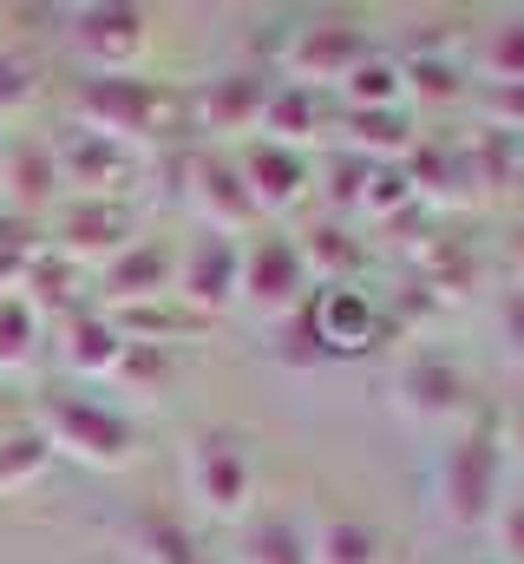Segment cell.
Listing matches in <instances>:
<instances>
[{
  "instance_id": "1",
  "label": "cell",
  "mask_w": 524,
  "mask_h": 564,
  "mask_svg": "<svg viewBox=\"0 0 524 564\" xmlns=\"http://www.w3.org/2000/svg\"><path fill=\"white\" fill-rule=\"evenodd\" d=\"M505 466H512L505 459V426L492 414H472L433 459V519L459 539L492 532V519L505 506Z\"/></svg>"
},
{
  "instance_id": "2",
  "label": "cell",
  "mask_w": 524,
  "mask_h": 564,
  "mask_svg": "<svg viewBox=\"0 0 524 564\" xmlns=\"http://www.w3.org/2000/svg\"><path fill=\"white\" fill-rule=\"evenodd\" d=\"M40 440L53 446V459H79L92 473H125L131 459L144 453V426L131 421L119 401L106 394H86V388H46L33 394V414Z\"/></svg>"
},
{
  "instance_id": "3",
  "label": "cell",
  "mask_w": 524,
  "mask_h": 564,
  "mask_svg": "<svg viewBox=\"0 0 524 564\" xmlns=\"http://www.w3.org/2000/svg\"><path fill=\"white\" fill-rule=\"evenodd\" d=\"M73 119L106 132V139L131 144H164L190 132V93L164 86V79H144V73H125V79H79L73 93Z\"/></svg>"
},
{
  "instance_id": "4",
  "label": "cell",
  "mask_w": 524,
  "mask_h": 564,
  "mask_svg": "<svg viewBox=\"0 0 524 564\" xmlns=\"http://www.w3.org/2000/svg\"><path fill=\"white\" fill-rule=\"evenodd\" d=\"M184 492L204 519L217 525H243L256 512V453H250V433L243 426H197L190 446H184Z\"/></svg>"
},
{
  "instance_id": "5",
  "label": "cell",
  "mask_w": 524,
  "mask_h": 564,
  "mask_svg": "<svg viewBox=\"0 0 524 564\" xmlns=\"http://www.w3.org/2000/svg\"><path fill=\"white\" fill-rule=\"evenodd\" d=\"M295 315H302L321 361H361L387 335V308H381V295L368 282H315Z\"/></svg>"
},
{
  "instance_id": "6",
  "label": "cell",
  "mask_w": 524,
  "mask_h": 564,
  "mask_svg": "<svg viewBox=\"0 0 524 564\" xmlns=\"http://www.w3.org/2000/svg\"><path fill=\"white\" fill-rule=\"evenodd\" d=\"M374 53V33L354 20V13H315L302 20L288 40H282V73L288 86H308V93H341V79Z\"/></svg>"
},
{
  "instance_id": "7",
  "label": "cell",
  "mask_w": 524,
  "mask_h": 564,
  "mask_svg": "<svg viewBox=\"0 0 524 564\" xmlns=\"http://www.w3.org/2000/svg\"><path fill=\"white\" fill-rule=\"evenodd\" d=\"M46 144H53V164H59L66 197H125L131 204L138 184H144V151L106 139V132H92L79 119H66L59 132H46Z\"/></svg>"
},
{
  "instance_id": "8",
  "label": "cell",
  "mask_w": 524,
  "mask_h": 564,
  "mask_svg": "<svg viewBox=\"0 0 524 564\" xmlns=\"http://www.w3.org/2000/svg\"><path fill=\"white\" fill-rule=\"evenodd\" d=\"M138 237V204L125 197H59V210L46 217V250H59L79 270H106Z\"/></svg>"
},
{
  "instance_id": "9",
  "label": "cell",
  "mask_w": 524,
  "mask_h": 564,
  "mask_svg": "<svg viewBox=\"0 0 524 564\" xmlns=\"http://www.w3.org/2000/svg\"><path fill=\"white\" fill-rule=\"evenodd\" d=\"M393 414L406 426H452L472 414V375L459 368V355L419 341L400 355L393 368Z\"/></svg>"
},
{
  "instance_id": "10",
  "label": "cell",
  "mask_w": 524,
  "mask_h": 564,
  "mask_svg": "<svg viewBox=\"0 0 524 564\" xmlns=\"http://www.w3.org/2000/svg\"><path fill=\"white\" fill-rule=\"evenodd\" d=\"M66 40L92 79H125L151 53V13L125 7V0H92V7L66 13Z\"/></svg>"
},
{
  "instance_id": "11",
  "label": "cell",
  "mask_w": 524,
  "mask_h": 564,
  "mask_svg": "<svg viewBox=\"0 0 524 564\" xmlns=\"http://www.w3.org/2000/svg\"><path fill=\"white\" fill-rule=\"evenodd\" d=\"M308 270H302V250H295V237L288 230H256L250 243H243V282H237V302L256 315L262 328H275V322H288L302 302H308Z\"/></svg>"
},
{
  "instance_id": "12",
  "label": "cell",
  "mask_w": 524,
  "mask_h": 564,
  "mask_svg": "<svg viewBox=\"0 0 524 564\" xmlns=\"http://www.w3.org/2000/svg\"><path fill=\"white\" fill-rule=\"evenodd\" d=\"M269 93H275V73L262 66H223L210 79L190 86V126L204 139L230 144V139H262V112H269Z\"/></svg>"
},
{
  "instance_id": "13",
  "label": "cell",
  "mask_w": 524,
  "mask_h": 564,
  "mask_svg": "<svg viewBox=\"0 0 524 564\" xmlns=\"http://www.w3.org/2000/svg\"><path fill=\"white\" fill-rule=\"evenodd\" d=\"M184 204H190L197 224L217 230V237H237V230L256 224V197H250V184H243V164H237V151H223V144L184 151Z\"/></svg>"
},
{
  "instance_id": "14",
  "label": "cell",
  "mask_w": 524,
  "mask_h": 564,
  "mask_svg": "<svg viewBox=\"0 0 524 564\" xmlns=\"http://www.w3.org/2000/svg\"><path fill=\"white\" fill-rule=\"evenodd\" d=\"M237 282H243V237H217V230H197L184 250H177V302L210 322L237 302Z\"/></svg>"
},
{
  "instance_id": "15",
  "label": "cell",
  "mask_w": 524,
  "mask_h": 564,
  "mask_svg": "<svg viewBox=\"0 0 524 564\" xmlns=\"http://www.w3.org/2000/svg\"><path fill=\"white\" fill-rule=\"evenodd\" d=\"M66 197L59 184V164H53V144L46 139H0V210L13 217H53Z\"/></svg>"
},
{
  "instance_id": "16",
  "label": "cell",
  "mask_w": 524,
  "mask_h": 564,
  "mask_svg": "<svg viewBox=\"0 0 524 564\" xmlns=\"http://www.w3.org/2000/svg\"><path fill=\"white\" fill-rule=\"evenodd\" d=\"M485 282V250L472 237H452V230H433L413 243V289H426V302L452 308V302H472Z\"/></svg>"
},
{
  "instance_id": "17",
  "label": "cell",
  "mask_w": 524,
  "mask_h": 564,
  "mask_svg": "<svg viewBox=\"0 0 524 564\" xmlns=\"http://www.w3.org/2000/svg\"><path fill=\"white\" fill-rule=\"evenodd\" d=\"M237 164H243V184H250V197H256V217H288V210L315 191V164H308L302 151H288V144L250 139L237 151Z\"/></svg>"
},
{
  "instance_id": "18",
  "label": "cell",
  "mask_w": 524,
  "mask_h": 564,
  "mask_svg": "<svg viewBox=\"0 0 524 564\" xmlns=\"http://www.w3.org/2000/svg\"><path fill=\"white\" fill-rule=\"evenodd\" d=\"M157 295H177V250L164 237H138L125 257L99 270V308H138Z\"/></svg>"
},
{
  "instance_id": "19",
  "label": "cell",
  "mask_w": 524,
  "mask_h": 564,
  "mask_svg": "<svg viewBox=\"0 0 524 564\" xmlns=\"http://www.w3.org/2000/svg\"><path fill=\"white\" fill-rule=\"evenodd\" d=\"M53 355H59V368L73 375V381H112V368H119V355H125V335H119V322L99 308V302H86V308H73L66 322H53Z\"/></svg>"
},
{
  "instance_id": "20",
  "label": "cell",
  "mask_w": 524,
  "mask_h": 564,
  "mask_svg": "<svg viewBox=\"0 0 524 564\" xmlns=\"http://www.w3.org/2000/svg\"><path fill=\"white\" fill-rule=\"evenodd\" d=\"M406 177L419 191L426 210H446V204H479V171H472V151L466 144H446V139H419L413 158H406Z\"/></svg>"
},
{
  "instance_id": "21",
  "label": "cell",
  "mask_w": 524,
  "mask_h": 564,
  "mask_svg": "<svg viewBox=\"0 0 524 564\" xmlns=\"http://www.w3.org/2000/svg\"><path fill=\"white\" fill-rule=\"evenodd\" d=\"M295 237V250H302V270L308 282H354L361 270V257H368V243H361V230L348 224V217H315V224H302V230H288Z\"/></svg>"
},
{
  "instance_id": "22",
  "label": "cell",
  "mask_w": 524,
  "mask_h": 564,
  "mask_svg": "<svg viewBox=\"0 0 524 564\" xmlns=\"http://www.w3.org/2000/svg\"><path fill=\"white\" fill-rule=\"evenodd\" d=\"M125 539L138 552V564H210L197 532H190V519L171 512V506H138L125 519Z\"/></svg>"
},
{
  "instance_id": "23",
  "label": "cell",
  "mask_w": 524,
  "mask_h": 564,
  "mask_svg": "<svg viewBox=\"0 0 524 564\" xmlns=\"http://www.w3.org/2000/svg\"><path fill=\"white\" fill-rule=\"evenodd\" d=\"M237 564H315V539L295 512H250L237 532Z\"/></svg>"
},
{
  "instance_id": "24",
  "label": "cell",
  "mask_w": 524,
  "mask_h": 564,
  "mask_svg": "<svg viewBox=\"0 0 524 564\" xmlns=\"http://www.w3.org/2000/svg\"><path fill=\"white\" fill-rule=\"evenodd\" d=\"M341 139L354 158H368V164H406L413 158V112L406 106H387V112H341Z\"/></svg>"
},
{
  "instance_id": "25",
  "label": "cell",
  "mask_w": 524,
  "mask_h": 564,
  "mask_svg": "<svg viewBox=\"0 0 524 564\" xmlns=\"http://www.w3.org/2000/svg\"><path fill=\"white\" fill-rule=\"evenodd\" d=\"M20 295H26L46 322H66L73 308H86V270L40 243V250H33V263H26V276H20Z\"/></svg>"
},
{
  "instance_id": "26",
  "label": "cell",
  "mask_w": 524,
  "mask_h": 564,
  "mask_svg": "<svg viewBox=\"0 0 524 564\" xmlns=\"http://www.w3.org/2000/svg\"><path fill=\"white\" fill-rule=\"evenodd\" d=\"M308 539H315V564H387L381 525L361 512H321L308 525Z\"/></svg>"
},
{
  "instance_id": "27",
  "label": "cell",
  "mask_w": 524,
  "mask_h": 564,
  "mask_svg": "<svg viewBox=\"0 0 524 564\" xmlns=\"http://www.w3.org/2000/svg\"><path fill=\"white\" fill-rule=\"evenodd\" d=\"M177 375H184V348L125 341V355H119V368H112L106 388H119V394H131V401H164V394L177 388Z\"/></svg>"
},
{
  "instance_id": "28",
  "label": "cell",
  "mask_w": 524,
  "mask_h": 564,
  "mask_svg": "<svg viewBox=\"0 0 524 564\" xmlns=\"http://www.w3.org/2000/svg\"><path fill=\"white\" fill-rule=\"evenodd\" d=\"M262 139H269V144H288V151L315 144V139H321V93L275 79V93H269V112H262Z\"/></svg>"
},
{
  "instance_id": "29",
  "label": "cell",
  "mask_w": 524,
  "mask_h": 564,
  "mask_svg": "<svg viewBox=\"0 0 524 564\" xmlns=\"http://www.w3.org/2000/svg\"><path fill=\"white\" fill-rule=\"evenodd\" d=\"M387 106H406V66L374 46V53L341 79V112H387Z\"/></svg>"
},
{
  "instance_id": "30",
  "label": "cell",
  "mask_w": 524,
  "mask_h": 564,
  "mask_svg": "<svg viewBox=\"0 0 524 564\" xmlns=\"http://www.w3.org/2000/svg\"><path fill=\"white\" fill-rule=\"evenodd\" d=\"M400 66H406V112H413V106H433V112H439V106H459V99H466V66H459L452 53H426V46H419V53H406Z\"/></svg>"
},
{
  "instance_id": "31",
  "label": "cell",
  "mask_w": 524,
  "mask_h": 564,
  "mask_svg": "<svg viewBox=\"0 0 524 564\" xmlns=\"http://www.w3.org/2000/svg\"><path fill=\"white\" fill-rule=\"evenodd\" d=\"M46 348V315L26 295H0V381H13L20 368H33Z\"/></svg>"
},
{
  "instance_id": "32",
  "label": "cell",
  "mask_w": 524,
  "mask_h": 564,
  "mask_svg": "<svg viewBox=\"0 0 524 564\" xmlns=\"http://www.w3.org/2000/svg\"><path fill=\"white\" fill-rule=\"evenodd\" d=\"M46 466H53V446L40 440V426H33V421H20V426H7V433H0V499L26 492Z\"/></svg>"
},
{
  "instance_id": "33",
  "label": "cell",
  "mask_w": 524,
  "mask_h": 564,
  "mask_svg": "<svg viewBox=\"0 0 524 564\" xmlns=\"http://www.w3.org/2000/svg\"><path fill=\"white\" fill-rule=\"evenodd\" d=\"M485 86H524V7L499 13L485 33Z\"/></svg>"
},
{
  "instance_id": "34",
  "label": "cell",
  "mask_w": 524,
  "mask_h": 564,
  "mask_svg": "<svg viewBox=\"0 0 524 564\" xmlns=\"http://www.w3.org/2000/svg\"><path fill=\"white\" fill-rule=\"evenodd\" d=\"M40 53L26 46H0V126H13L33 99H40Z\"/></svg>"
},
{
  "instance_id": "35",
  "label": "cell",
  "mask_w": 524,
  "mask_h": 564,
  "mask_svg": "<svg viewBox=\"0 0 524 564\" xmlns=\"http://www.w3.org/2000/svg\"><path fill=\"white\" fill-rule=\"evenodd\" d=\"M40 243H46V237H40L33 217L0 210V295H20V276H26V263H33Z\"/></svg>"
},
{
  "instance_id": "36",
  "label": "cell",
  "mask_w": 524,
  "mask_h": 564,
  "mask_svg": "<svg viewBox=\"0 0 524 564\" xmlns=\"http://www.w3.org/2000/svg\"><path fill=\"white\" fill-rule=\"evenodd\" d=\"M368 158H354V151H341L328 171H315V184H321V197H328V217H348V210H361V191H368Z\"/></svg>"
},
{
  "instance_id": "37",
  "label": "cell",
  "mask_w": 524,
  "mask_h": 564,
  "mask_svg": "<svg viewBox=\"0 0 524 564\" xmlns=\"http://www.w3.org/2000/svg\"><path fill=\"white\" fill-rule=\"evenodd\" d=\"M492 335H499V361L524 375V282H505L492 302Z\"/></svg>"
},
{
  "instance_id": "38",
  "label": "cell",
  "mask_w": 524,
  "mask_h": 564,
  "mask_svg": "<svg viewBox=\"0 0 524 564\" xmlns=\"http://www.w3.org/2000/svg\"><path fill=\"white\" fill-rule=\"evenodd\" d=\"M479 126L524 139V86H479Z\"/></svg>"
},
{
  "instance_id": "39",
  "label": "cell",
  "mask_w": 524,
  "mask_h": 564,
  "mask_svg": "<svg viewBox=\"0 0 524 564\" xmlns=\"http://www.w3.org/2000/svg\"><path fill=\"white\" fill-rule=\"evenodd\" d=\"M492 539H499V564H524V492L499 506V519H492Z\"/></svg>"
},
{
  "instance_id": "40",
  "label": "cell",
  "mask_w": 524,
  "mask_h": 564,
  "mask_svg": "<svg viewBox=\"0 0 524 564\" xmlns=\"http://www.w3.org/2000/svg\"><path fill=\"white\" fill-rule=\"evenodd\" d=\"M499 426H505V459H518V466H524V401H518V408H512Z\"/></svg>"
},
{
  "instance_id": "41",
  "label": "cell",
  "mask_w": 524,
  "mask_h": 564,
  "mask_svg": "<svg viewBox=\"0 0 524 564\" xmlns=\"http://www.w3.org/2000/svg\"><path fill=\"white\" fill-rule=\"evenodd\" d=\"M20 426V401H13V381H0V433Z\"/></svg>"
},
{
  "instance_id": "42",
  "label": "cell",
  "mask_w": 524,
  "mask_h": 564,
  "mask_svg": "<svg viewBox=\"0 0 524 564\" xmlns=\"http://www.w3.org/2000/svg\"><path fill=\"white\" fill-rule=\"evenodd\" d=\"M505 250H512V282H524V224L505 230Z\"/></svg>"
}]
</instances>
